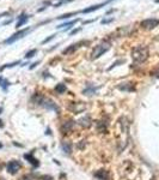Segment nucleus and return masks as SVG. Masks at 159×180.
Wrapping results in <instances>:
<instances>
[{
  "label": "nucleus",
  "mask_w": 159,
  "mask_h": 180,
  "mask_svg": "<svg viewBox=\"0 0 159 180\" xmlns=\"http://www.w3.org/2000/svg\"><path fill=\"white\" fill-rule=\"evenodd\" d=\"M148 56V49L144 46H138L132 50V58L135 62H144Z\"/></svg>",
  "instance_id": "f03ea898"
},
{
  "label": "nucleus",
  "mask_w": 159,
  "mask_h": 180,
  "mask_svg": "<svg viewBox=\"0 0 159 180\" xmlns=\"http://www.w3.org/2000/svg\"><path fill=\"white\" fill-rule=\"evenodd\" d=\"M74 121L73 120H67V121H65L62 125H61V132L62 133H67V132H69L72 129H73V126H74Z\"/></svg>",
  "instance_id": "0eeeda50"
},
{
  "label": "nucleus",
  "mask_w": 159,
  "mask_h": 180,
  "mask_svg": "<svg viewBox=\"0 0 159 180\" xmlns=\"http://www.w3.org/2000/svg\"><path fill=\"white\" fill-rule=\"evenodd\" d=\"M32 100H34L35 102L37 104H40L42 107H44V108H47L49 111H55V112H60V108H59V106L53 101V100H50L49 97H46V96H42V95H35L32 97Z\"/></svg>",
  "instance_id": "f257e3e1"
},
{
  "label": "nucleus",
  "mask_w": 159,
  "mask_h": 180,
  "mask_svg": "<svg viewBox=\"0 0 159 180\" xmlns=\"http://www.w3.org/2000/svg\"><path fill=\"white\" fill-rule=\"evenodd\" d=\"M84 145H85V140H81V143H79L77 146H78V149H83Z\"/></svg>",
  "instance_id": "6ab92c4d"
},
{
  "label": "nucleus",
  "mask_w": 159,
  "mask_h": 180,
  "mask_svg": "<svg viewBox=\"0 0 159 180\" xmlns=\"http://www.w3.org/2000/svg\"><path fill=\"white\" fill-rule=\"evenodd\" d=\"M1 112H2V108H0V114H1Z\"/></svg>",
  "instance_id": "5701e85b"
},
{
  "label": "nucleus",
  "mask_w": 159,
  "mask_h": 180,
  "mask_svg": "<svg viewBox=\"0 0 159 180\" xmlns=\"http://www.w3.org/2000/svg\"><path fill=\"white\" fill-rule=\"evenodd\" d=\"M109 48H110V43L106 42V41H103L102 43H99V45H97L96 46V48L93 49V52L91 53V58H92V59L99 58L101 55H103Z\"/></svg>",
  "instance_id": "7ed1b4c3"
},
{
  "label": "nucleus",
  "mask_w": 159,
  "mask_h": 180,
  "mask_svg": "<svg viewBox=\"0 0 159 180\" xmlns=\"http://www.w3.org/2000/svg\"><path fill=\"white\" fill-rule=\"evenodd\" d=\"M36 53H37V49H31L30 52H28V53L25 54V58H26V59H29V58H32Z\"/></svg>",
  "instance_id": "f3484780"
},
{
  "label": "nucleus",
  "mask_w": 159,
  "mask_h": 180,
  "mask_svg": "<svg viewBox=\"0 0 159 180\" xmlns=\"http://www.w3.org/2000/svg\"><path fill=\"white\" fill-rule=\"evenodd\" d=\"M78 123L81 125L83 127H86V129H87V127H90V126H91V124H92V120H91V118L89 117V115H86V117H84V118L80 119Z\"/></svg>",
  "instance_id": "9d476101"
},
{
  "label": "nucleus",
  "mask_w": 159,
  "mask_h": 180,
  "mask_svg": "<svg viewBox=\"0 0 159 180\" xmlns=\"http://www.w3.org/2000/svg\"><path fill=\"white\" fill-rule=\"evenodd\" d=\"M79 45H80V42H79V43H74V45H71L68 48H66L63 50L62 53L63 54H72L73 52H76L77 49L79 48Z\"/></svg>",
  "instance_id": "f8f14e48"
},
{
  "label": "nucleus",
  "mask_w": 159,
  "mask_h": 180,
  "mask_svg": "<svg viewBox=\"0 0 159 180\" xmlns=\"http://www.w3.org/2000/svg\"><path fill=\"white\" fill-rule=\"evenodd\" d=\"M29 31V28H25V29H23V30H19L18 33H16V34H13L11 37H8L6 41H5V43H13L14 41H17L18 39H22L24 35L26 34Z\"/></svg>",
  "instance_id": "39448f33"
},
{
  "label": "nucleus",
  "mask_w": 159,
  "mask_h": 180,
  "mask_svg": "<svg viewBox=\"0 0 159 180\" xmlns=\"http://www.w3.org/2000/svg\"><path fill=\"white\" fill-rule=\"evenodd\" d=\"M101 6H104V4H99V5H93V6L89 7V8H85V10H83L81 12L83 13H90V12H92V11H95V10H98Z\"/></svg>",
  "instance_id": "ddd939ff"
},
{
  "label": "nucleus",
  "mask_w": 159,
  "mask_h": 180,
  "mask_svg": "<svg viewBox=\"0 0 159 180\" xmlns=\"http://www.w3.org/2000/svg\"><path fill=\"white\" fill-rule=\"evenodd\" d=\"M0 180H5V179H2V178H0Z\"/></svg>",
  "instance_id": "b1692460"
},
{
  "label": "nucleus",
  "mask_w": 159,
  "mask_h": 180,
  "mask_svg": "<svg viewBox=\"0 0 159 180\" xmlns=\"http://www.w3.org/2000/svg\"><path fill=\"white\" fill-rule=\"evenodd\" d=\"M24 159L28 161L29 163H31L34 167H38V165H40V162H38V160L37 159H35L34 157V155L32 154H25L24 155Z\"/></svg>",
  "instance_id": "1a4fd4ad"
},
{
  "label": "nucleus",
  "mask_w": 159,
  "mask_h": 180,
  "mask_svg": "<svg viewBox=\"0 0 159 180\" xmlns=\"http://www.w3.org/2000/svg\"><path fill=\"white\" fill-rule=\"evenodd\" d=\"M2 127H4V124H2V121L0 120V129H2Z\"/></svg>",
  "instance_id": "aec40b11"
},
{
  "label": "nucleus",
  "mask_w": 159,
  "mask_h": 180,
  "mask_svg": "<svg viewBox=\"0 0 159 180\" xmlns=\"http://www.w3.org/2000/svg\"><path fill=\"white\" fill-rule=\"evenodd\" d=\"M2 81H4V79H2V78L0 77V84H1V82H2Z\"/></svg>",
  "instance_id": "412c9836"
},
{
  "label": "nucleus",
  "mask_w": 159,
  "mask_h": 180,
  "mask_svg": "<svg viewBox=\"0 0 159 180\" xmlns=\"http://www.w3.org/2000/svg\"><path fill=\"white\" fill-rule=\"evenodd\" d=\"M55 90H56V92H59V94H63V92L66 91V85H65V84H62V83L56 84Z\"/></svg>",
  "instance_id": "2eb2a0df"
},
{
  "label": "nucleus",
  "mask_w": 159,
  "mask_h": 180,
  "mask_svg": "<svg viewBox=\"0 0 159 180\" xmlns=\"http://www.w3.org/2000/svg\"><path fill=\"white\" fill-rule=\"evenodd\" d=\"M61 148H62V150L66 152L67 155L72 154V144H71L69 142H67V140L62 142V144H61Z\"/></svg>",
  "instance_id": "9b49d317"
},
{
  "label": "nucleus",
  "mask_w": 159,
  "mask_h": 180,
  "mask_svg": "<svg viewBox=\"0 0 159 180\" xmlns=\"http://www.w3.org/2000/svg\"><path fill=\"white\" fill-rule=\"evenodd\" d=\"M40 179H42V180H52L53 178H52L50 175H42V177H40Z\"/></svg>",
  "instance_id": "a211bd4d"
},
{
  "label": "nucleus",
  "mask_w": 159,
  "mask_h": 180,
  "mask_svg": "<svg viewBox=\"0 0 159 180\" xmlns=\"http://www.w3.org/2000/svg\"><path fill=\"white\" fill-rule=\"evenodd\" d=\"M1 169H2V165H0V171H1Z\"/></svg>",
  "instance_id": "4be33fe9"
},
{
  "label": "nucleus",
  "mask_w": 159,
  "mask_h": 180,
  "mask_svg": "<svg viewBox=\"0 0 159 180\" xmlns=\"http://www.w3.org/2000/svg\"><path fill=\"white\" fill-rule=\"evenodd\" d=\"M28 18H29V16H22V17H21V21L17 23V28H18V27H21L22 24H24L25 22L28 21Z\"/></svg>",
  "instance_id": "dca6fc26"
},
{
  "label": "nucleus",
  "mask_w": 159,
  "mask_h": 180,
  "mask_svg": "<svg viewBox=\"0 0 159 180\" xmlns=\"http://www.w3.org/2000/svg\"><path fill=\"white\" fill-rule=\"evenodd\" d=\"M159 22L157 19H152V18H150V19H146V21L141 22V27H144L146 29H152L154 27H157L158 25Z\"/></svg>",
  "instance_id": "423d86ee"
},
{
  "label": "nucleus",
  "mask_w": 159,
  "mask_h": 180,
  "mask_svg": "<svg viewBox=\"0 0 159 180\" xmlns=\"http://www.w3.org/2000/svg\"><path fill=\"white\" fill-rule=\"evenodd\" d=\"M97 125V129H98V131L99 132H106V124H104L103 121H97L96 123Z\"/></svg>",
  "instance_id": "4468645a"
},
{
  "label": "nucleus",
  "mask_w": 159,
  "mask_h": 180,
  "mask_svg": "<svg viewBox=\"0 0 159 180\" xmlns=\"http://www.w3.org/2000/svg\"><path fill=\"white\" fill-rule=\"evenodd\" d=\"M19 169H21V163H19L18 161L12 160V161H10V162L7 163V172L10 174H12V175L18 173Z\"/></svg>",
  "instance_id": "20e7f679"
},
{
  "label": "nucleus",
  "mask_w": 159,
  "mask_h": 180,
  "mask_svg": "<svg viewBox=\"0 0 159 180\" xmlns=\"http://www.w3.org/2000/svg\"><path fill=\"white\" fill-rule=\"evenodd\" d=\"M95 177L99 180H108L109 179V172L105 169H99L95 173Z\"/></svg>",
  "instance_id": "6e6552de"
}]
</instances>
